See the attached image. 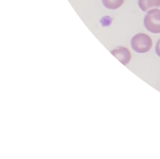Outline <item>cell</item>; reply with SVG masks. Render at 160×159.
Segmentation results:
<instances>
[{"label": "cell", "mask_w": 160, "mask_h": 159, "mask_svg": "<svg viewBox=\"0 0 160 159\" xmlns=\"http://www.w3.org/2000/svg\"><path fill=\"white\" fill-rule=\"evenodd\" d=\"M144 25L149 32L160 33V9H154L149 11L144 17Z\"/></svg>", "instance_id": "7a4b0ae2"}, {"label": "cell", "mask_w": 160, "mask_h": 159, "mask_svg": "<svg viewBox=\"0 0 160 159\" xmlns=\"http://www.w3.org/2000/svg\"><path fill=\"white\" fill-rule=\"evenodd\" d=\"M131 45L132 49L136 52L144 53L151 49L152 41L148 34L138 33L131 39Z\"/></svg>", "instance_id": "6da1fadb"}, {"label": "cell", "mask_w": 160, "mask_h": 159, "mask_svg": "<svg viewBox=\"0 0 160 159\" xmlns=\"http://www.w3.org/2000/svg\"><path fill=\"white\" fill-rule=\"evenodd\" d=\"M103 5L109 9H116L120 7L124 3V0H102Z\"/></svg>", "instance_id": "5b68a950"}, {"label": "cell", "mask_w": 160, "mask_h": 159, "mask_svg": "<svg viewBox=\"0 0 160 159\" xmlns=\"http://www.w3.org/2000/svg\"><path fill=\"white\" fill-rule=\"evenodd\" d=\"M111 54L124 65H127L131 59V52L128 48L124 47H117L111 51Z\"/></svg>", "instance_id": "3957f363"}, {"label": "cell", "mask_w": 160, "mask_h": 159, "mask_svg": "<svg viewBox=\"0 0 160 159\" xmlns=\"http://www.w3.org/2000/svg\"><path fill=\"white\" fill-rule=\"evenodd\" d=\"M156 54H158V55L160 57V39L158 41V42L156 44Z\"/></svg>", "instance_id": "8992f818"}, {"label": "cell", "mask_w": 160, "mask_h": 159, "mask_svg": "<svg viewBox=\"0 0 160 159\" xmlns=\"http://www.w3.org/2000/svg\"><path fill=\"white\" fill-rule=\"evenodd\" d=\"M138 5L143 11H147L151 8L159 7L160 0H138Z\"/></svg>", "instance_id": "277c9868"}]
</instances>
